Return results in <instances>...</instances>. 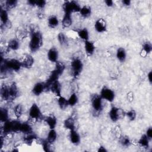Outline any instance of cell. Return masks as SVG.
Wrapping results in <instances>:
<instances>
[{
	"mask_svg": "<svg viewBox=\"0 0 152 152\" xmlns=\"http://www.w3.org/2000/svg\"><path fill=\"white\" fill-rule=\"evenodd\" d=\"M147 77H148V80H149V81L150 82V83H151V80H152V72H151V71H150V72H149V73L148 74V75H147Z\"/></svg>",
	"mask_w": 152,
	"mask_h": 152,
	"instance_id": "cell-49",
	"label": "cell"
},
{
	"mask_svg": "<svg viewBox=\"0 0 152 152\" xmlns=\"http://www.w3.org/2000/svg\"><path fill=\"white\" fill-rule=\"evenodd\" d=\"M28 115L32 119H39L42 116V113L39 107L35 103L33 104L30 107L28 112Z\"/></svg>",
	"mask_w": 152,
	"mask_h": 152,
	"instance_id": "cell-6",
	"label": "cell"
},
{
	"mask_svg": "<svg viewBox=\"0 0 152 152\" xmlns=\"http://www.w3.org/2000/svg\"><path fill=\"white\" fill-rule=\"evenodd\" d=\"M104 2L107 7H112L113 6V2L111 0H106L104 1Z\"/></svg>",
	"mask_w": 152,
	"mask_h": 152,
	"instance_id": "cell-45",
	"label": "cell"
},
{
	"mask_svg": "<svg viewBox=\"0 0 152 152\" xmlns=\"http://www.w3.org/2000/svg\"><path fill=\"white\" fill-rule=\"evenodd\" d=\"M98 151H100V152H106L107 150H106V148L103 147V146H100L99 149H98Z\"/></svg>",
	"mask_w": 152,
	"mask_h": 152,
	"instance_id": "cell-48",
	"label": "cell"
},
{
	"mask_svg": "<svg viewBox=\"0 0 152 152\" xmlns=\"http://www.w3.org/2000/svg\"><path fill=\"white\" fill-rule=\"evenodd\" d=\"M33 63H34V58L31 55H27L21 61L22 66L27 68H30L33 65Z\"/></svg>",
	"mask_w": 152,
	"mask_h": 152,
	"instance_id": "cell-14",
	"label": "cell"
},
{
	"mask_svg": "<svg viewBox=\"0 0 152 152\" xmlns=\"http://www.w3.org/2000/svg\"><path fill=\"white\" fill-rule=\"evenodd\" d=\"M109 115L110 119L112 121H113V122L117 121L119 119V116H120L119 109L116 107H112L109 111Z\"/></svg>",
	"mask_w": 152,
	"mask_h": 152,
	"instance_id": "cell-12",
	"label": "cell"
},
{
	"mask_svg": "<svg viewBox=\"0 0 152 152\" xmlns=\"http://www.w3.org/2000/svg\"><path fill=\"white\" fill-rule=\"evenodd\" d=\"M28 4L30 5H31V6H35V5H36V1H34V0H29V1H28Z\"/></svg>",
	"mask_w": 152,
	"mask_h": 152,
	"instance_id": "cell-47",
	"label": "cell"
},
{
	"mask_svg": "<svg viewBox=\"0 0 152 152\" xmlns=\"http://www.w3.org/2000/svg\"><path fill=\"white\" fill-rule=\"evenodd\" d=\"M95 30L99 33L104 32L106 30V24L104 20L102 18L98 19L94 24Z\"/></svg>",
	"mask_w": 152,
	"mask_h": 152,
	"instance_id": "cell-9",
	"label": "cell"
},
{
	"mask_svg": "<svg viewBox=\"0 0 152 152\" xmlns=\"http://www.w3.org/2000/svg\"><path fill=\"white\" fill-rule=\"evenodd\" d=\"M1 121L2 122H5L8 120V112L6 108H1L0 112Z\"/></svg>",
	"mask_w": 152,
	"mask_h": 152,
	"instance_id": "cell-31",
	"label": "cell"
},
{
	"mask_svg": "<svg viewBox=\"0 0 152 152\" xmlns=\"http://www.w3.org/2000/svg\"><path fill=\"white\" fill-rule=\"evenodd\" d=\"M58 103L59 107L62 109H65L69 104L68 102V99H65L64 97L59 96L58 99Z\"/></svg>",
	"mask_w": 152,
	"mask_h": 152,
	"instance_id": "cell-27",
	"label": "cell"
},
{
	"mask_svg": "<svg viewBox=\"0 0 152 152\" xmlns=\"http://www.w3.org/2000/svg\"><path fill=\"white\" fill-rule=\"evenodd\" d=\"M45 84L42 83H37L33 87L32 89L33 93L36 96H39L45 90Z\"/></svg>",
	"mask_w": 152,
	"mask_h": 152,
	"instance_id": "cell-11",
	"label": "cell"
},
{
	"mask_svg": "<svg viewBox=\"0 0 152 152\" xmlns=\"http://www.w3.org/2000/svg\"><path fill=\"white\" fill-rule=\"evenodd\" d=\"M92 107L94 110L100 112L102 109V99L100 96H95L91 100Z\"/></svg>",
	"mask_w": 152,
	"mask_h": 152,
	"instance_id": "cell-7",
	"label": "cell"
},
{
	"mask_svg": "<svg viewBox=\"0 0 152 152\" xmlns=\"http://www.w3.org/2000/svg\"><path fill=\"white\" fill-rule=\"evenodd\" d=\"M147 137L149 138V139H151V137H152V128L150 127L149 128L147 131H146V134Z\"/></svg>",
	"mask_w": 152,
	"mask_h": 152,
	"instance_id": "cell-44",
	"label": "cell"
},
{
	"mask_svg": "<svg viewBox=\"0 0 152 152\" xmlns=\"http://www.w3.org/2000/svg\"><path fill=\"white\" fill-rule=\"evenodd\" d=\"M53 94L58 96V97L61 96V87L58 80L52 83L48 88Z\"/></svg>",
	"mask_w": 152,
	"mask_h": 152,
	"instance_id": "cell-8",
	"label": "cell"
},
{
	"mask_svg": "<svg viewBox=\"0 0 152 152\" xmlns=\"http://www.w3.org/2000/svg\"><path fill=\"white\" fill-rule=\"evenodd\" d=\"M8 93H9V100H12L15 99L18 93L17 87L15 86V84L14 83L11 84L10 86L8 87Z\"/></svg>",
	"mask_w": 152,
	"mask_h": 152,
	"instance_id": "cell-16",
	"label": "cell"
},
{
	"mask_svg": "<svg viewBox=\"0 0 152 152\" xmlns=\"http://www.w3.org/2000/svg\"><path fill=\"white\" fill-rule=\"evenodd\" d=\"M25 137H24V143H26L27 145H31L32 144V142H33V141L36 139L37 137L36 135V134H34V133L31 132L29 134H25Z\"/></svg>",
	"mask_w": 152,
	"mask_h": 152,
	"instance_id": "cell-22",
	"label": "cell"
},
{
	"mask_svg": "<svg viewBox=\"0 0 152 152\" xmlns=\"http://www.w3.org/2000/svg\"><path fill=\"white\" fill-rule=\"evenodd\" d=\"M21 124V123L18 120L11 121V128H12V132L20 131Z\"/></svg>",
	"mask_w": 152,
	"mask_h": 152,
	"instance_id": "cell-35",
	"label": "cell"
},
{
	"mask_svg": "<svg viewBox=\"0 0 152 152\" xmlns=\"http://www.w3.org/2000/svg\"><path fill=\"white\" fill-rule=\"evenodd\" d=\"M69 138H70L71 142L75 145L79 144V142L80 141V135L75 129L71 131Z\"/></svg>",
	"mask_w": 152,
	"mask_h": 152,
	"instance_id": "cell-17",
	"label": "cell"
},
{
	"mask_svg": "<svg viewBox=\"0 0 152 152\" xmlns=\"http://www.w3.org/2000/svg\"><path fill=\"white\" fill-rule=\"evenodd\" d=\"M83 68V64L82 61L78 58H75L72 60L71 62V69L74 77H78L81 72Z\"/></svg>",
	"mask_w": 152,
	"mask_h": 152,
	"instance_id": "cell-4",
	"label": "cell"
},
{
	"mask_svg": "<svg viewBox=\"0 0 152 152\" xmlns=\"http://www.w3.org/2000/svg\"><path fill=\"white\" fill-rule=\"evenodd\" d=\"M1 97L5 100H9V93H8V88L7 86H4L1 87Z\"/></svg>",
	"mask_w": 152,
	"mask_h": 152,
	"instance_id": "cell-33",
	"label": "cell"
},
{
	"mask_svg": "<svg viewBox=\"0 0 152 152\" xmlns=\"http://www.w3.org/2000/svg\"><path fill=\"white\" fill-rule=\"evenodd\" d=\"M149 138L147 137L145 134L141 136L140 139L139 140L138 143L144 148H148L149 145Z\"/></svg>",
	"mask_w": 152,
	"mask_h": 152,
	"instance_id": "cell-30",
	"label": "cell"
},
{
	"mask_svg": "<svg viewBox=\"0 0 152 152\" xmlns=\"http://www.w3.org/2000/svg\"><path fill=\"white\" fill-rule=\"evenodd\" d=\"M78 35L81 39L85 41L88 40L89 34H88V31L86 28H83L80 30L78 31Z\"/></svg>",
	"mask_w": 152,
	"mask_h": 152,
	"instance_id": "cell-29",
	"label": "cell"
},
{
	"mask_svg": "<svg viewBox=\"0 0 152 152\" xmlns=\"http://www.w3.org/2000/svg\"><path fill=\"white\" fill-rule=\"evenodd\" d=\"M126 56V53L125 50L122 48H119L117 51H116V57L119 61L121 62H124L125 61Z\"/></svg>",
	"mask_w": 152,
	"mask_h": 152,
	"instance_id": "cell-24",
	"label": "cell"
},
{
	"mask_svg": "<svg viewBox=\"0 0 152 152\" xmlns=\"http://www.w3.org/2000/svg\"><path fill=\"white\" fill-rule=\"evenodd\" d=\"M126 116L129 120L134 121L136 118V113L134 110H131L126 113Z\"/></svg>",
	"mask_w": 152,
	"mask_h": 152,
	"instance_id": "cell-41",
	"label": "cell"
},
{
	"mask_svg": "<svg viewBox=\"0 0 152 152\" xmlns=\"http://www.w3.org/2000/svg\"><path fill=\"white\" fill-rule=\"evenodd\" d=\"M142 49L146 53H149L151 52L152 50V46L150 42H145L143 46H142Z\"/></svg>",
	"mask_w": 152,
	"mask_h": 152,
	"instance_id": "cell-40",
	"label": "cell"
},
{
	"mask_svg": "<svg viewBox=\"0 0 152 152\" xmlns=\"http://www.w3.org/2000/svg\"><path fill=\"white\" fill-rule=\"evenodd\" d=\"M0 18L2 24H7L8 21V14L5 9H1L0 11Z\"/></svg>",
	"mask_w": 152,
	"mask_h": 152,
	"instance_id": "cell-26",
	"label": "cell"
},
{
	"mask_svg": "<svg viewBox=\"0 0 152 152\" xmlns=\"http://www.w3.org/2000/svg\"><path fill=\"white\" fill-rule=\"evenodd\" d=\"M100 96L102 99L112 102L115 98V93L111 89L107 87H104L101 90Z\"/></svg>",
	"mask_w": 152,
	"mask_h": 152,
	"instance_id": "cell-5",
	"label": "cell"
},
{
	"mask_svg": "<svg viewBox=\"0 0 152 152\" xmlns=\"http://www.w3.org/2000/svg\"><path fill=\"white\" fill-rule=\"evenodd\" d=\"M42 45V36L41 33L38 31H33L31 34L29 48L31 52L37 51Z\"/></svg>",
	"mask_w": 152,
	"mask_h": 152,
	"instance_id": "cell-1",
	"label": "cell"
},
{
	"mask_svg": "<svg viewBox=\"0 0 152 152\" xmlns=\"http://www.w3.org/2000/svg\"><path fill=\"white\" fill-rule=\"evenodd\" d=\"M56 138H57V134L56 131L55 130V129H50L48 134L46 140L50 144H52L56 141Z\"/></svg>",
	"mask_w": 152,
	"mask_h": 152,
	"instance_id": "cell-20",
	"label": "cell"
},
{
	"mask_svg": "<svg viewBox=\"0 0 152 152\" xmlns=\"http://www.w3.org/2000/svg\"><path fill=\"white\" fill-rule=\"evenodd\" d=\"M122 2L125 6H129L131 4V1L129 0H124L122 1Z\"/></svg>",
	"mask_w": 152,
	"mask_h": 152,
	"instance_id": "cell-46",
	"label": "cell"
},
{
	"mask_svg": "<svg viewBox=\"0 0 152 152\" xmlns=\"http://www.w3.org/2000/svg\"><path fill=\"white\" fill-rule=\"evenodd\" d=\"M58 39L61 45H64L67 42L66 36L63 33H59L58 35Z\"/></svg>",
	"mask_w": 152,
	"mask_h": 152,
	"instance_id": "cell-36",
	"label": "cell"
},
{
	"mask_svg": "<svg viewBox=\"0 0 152 152\" xmlns=\"http://www.w3.org/2000/svg\"><path fill=\"white\" fill-rule=\"evenodd\" d=\"M45 121L50 129H55L57 124V120L54 116H49L45 119Z\"/></svg>",
	"mask_w": 152,
	"mask_h": 152,
	"instance_id": "cell-18",
	"label": "cell"
},
{
	"mask_svg": "<svg viewBox=\"0 0 152 152\" xmlns=\"http://www.w3.org/2000/svg\"><path fill=\"white\" fill-rule=\"evenodd\" d=\"M65 128L69 129L70 131L75 129V121L72 118H68L66 119L64 123Z\"/></svg>",
	"mask_w": 152,
	"mask_h": 152,
	"instance_id": "cell-23",
	"label": "cell"
},
{
	"mask_svg": "<svg viewBox=\"0 0 152 152\" xmlns=\"http://www.w3.org/2000/svg\"><path fill=\"white\" fill-rule=\"evenodd\" d=\"M81 7L76 1H67L64 5L65 13L71 14L75 12H80Z\"/></svg>",
	"mask_w": 152,
	"mask_h": 152,
	"instance_id": "cell-3",
	"label": "cell"
},
{
	"mask_svg": "<svg viewBox=\"0 0 152 152\" xmlns=\"http://www.w3.org/2000/svg\"><path fill=\"white\" fill-rule=\"evenodd\" d=\"M80 13L83 17H84V18L88 17L91 14V8L87 5H84L81 7V9L80 10Z\"/></svg>",
	"mask_w": 152,
	"mask_h": 152,
	"instance_id": "cell-21",
	"label": "cell"
},
{
	"mask_svg": "<svg viewBox=\"0 0 152 152\" xmlns=\"http://www.w3.org/2000/svg\"><path fill=\"white\" fill-rule=\"evenodd\" d=\"M121 144L124 147H128L131 144L129 138L126 136L122 137L121 138Z\"/></svg>",
	"mask_w": 152,
	"mask_h": 152,
	"instance_id": "cell-39",
	"label": "cell"
},
{
	"mask_svg": "<svg viewBox=\"0 0 152 152\" xmlns=\"http://www.w3.org/2000/svg\"><path fill=\"white\" fill-rule=\"evenodd\" d=\"M20 132H23L24 134H29L32 132V128L31 125L28 122H23L21 123L20 128Z\"/></svg>",
	"mask_w": 152,
	"mask_h": 152,
	"instance_id": "cell-19",
	"label": "cell"
},
{
	"mask_svg": "<svg viewBox=\"0 0 152 152\" xmlns=\"http://www.w3.org/2000/svg\"><path fill=\"white\" fill-rule=\"evenodd\" d=\"M85 50L87 54L89 56L92 55L95 50V46L94 43L89 40L85 41Z\"/></svg>",
	"mask_w": 152,
	"mask_h": 152,
	"instance_id": "cell-15",
	"label": "cell"
},
{
	"mask_svg": "<svg viewBox=\"0 0 152 152\" xmlns=\"http://www.w3.org/2000/svg\"><path fill=\"white\" fill-rule=\"evenodd\" d=\"M72 23L71 14L65 13L62 20V25L64 28L69 27Z\"/></svg>",
	"mask_w": 152,
	"mask_h": 152,
	"instance_id": "cell-13",
	"label": "cell"
},
{
	"mask_svg": "<svg viewBox=\"0 0 152 152\" xmlns=\"http://www.w3.org/2000/svg\"><path fill=\"white\" fill-rule=\"evenodd\" d=\"M17 1L16 0H8L5 2V7L7 9H11L17 5Z\"/></svg>",
	"mask_w": 152,
	"mask_h": 152,
	"instance_id": "cell-38",
	"label": "cell"
},
{
	"mask_svg": "<svg viewBox=\"0 0 152 152\" xmlns=\"http://www.w3.org/2000/svg\"><path fill=\"white\" fill-rule=\"evenodd\" d=\"M49 144L50 143L46 140L42 141V147L45 151H49Z\"/></svg>",
	"mask_w": 152,
	"mask_h": 152,
	"instance_id": "cell-42",
	"label": "cell"
},
{
	"mask_svg": "<svg viewBox=\"0 0 152 152\" xmlns=\"http://www.w3.org/2000/svg\"><path fill=\"white\" fill-rule=\"evenodd\" d=\"M23 111V106L20 104H18L15 105L14 107V113L17 118H19L22 115Z\"/></svg>",
	"mask_w": 152,
	"mask_h": 152,
	"instance_id": "cell-32",
	"label": "cell"
},
{
	"mask_svg": "<svg viewBox=\"0 0 152 152\" xmlns=\"http://www.w3.org/2000/svg\"><path fill=\"white\" fill-rule=\"evenodd\" d=\"M78 97L75 93H72L68 98V104L71 106H73L77 103Z\"/></svg>",
	"mask_w": 152,
	"mask_h": 152,
	"instance_id": "cell-34",
	"label": "cell"
},
{
	"mask_svg": "<svg viewBox=\"0 0 152 152\" xmlns=\"http://www.w3.org/2000/svg\"><path fill=\"white\" fill-rule=\"evenodd\" d=\"M1 64L4 65L8 70L18 71L22 67L21 62H20L15 59H5L1 62Z\"/></svg>",
	"mask_w": 152,
	"mask_h": 152,
	"instance_id": "cell-2",
	"label": "cell"
},
{
	"mask_svg": "<svg viewBox=\"0 0 152 152\" xmlns=\"http://www.w3.org/2000/svg\"><path fill=\"white\" fill-rule=\"evenodd\" d=\"M20 46V44L18 41L17 39H11L8 43V48H10V49L12 50H17L19 48Z\"/></svg>",
	"mask_w": 152,
	"mask_h": 152,
	"instance_id": "cell-28",
	"label": "cell"
},
{
	"mask_svg": "<svg viewBox=\"0 0 152 152\" xmlns=\"http://www.w3.org/2000/svg\"><path fill=\"white\" fill-rule=\"evenodd\" d=\"M48 58L52 62H56L58 58V51L55 48H50L48 52Z\"/></svg>",
	"mask_w": 152,
	"mask_h": 152,
	"instance_id": "cell-10",
	"label": "cell"
},
{
	"mask_svg": "<svg viewBox=\"0 0 152 152\" xmlns=\"http://www.w3.org/2000/svg\"><path fill=\"white\" fill-rule=\"evenodd\" d=\"M48 24L50 28L56 27L59 24V21L57 17L55 15L50 16L48 20Z\"/></svg>",
	"mask_w": 152,
	"mask_h": 152,
	"instance_id": "cell-25",
	"label": "cell"
},
{
	"mask_svg": "<svg viewBox=\"0 0 152 152\" xmlns=\"http://www.w3.org/2000/svg\"><path fill=\"white\" fill-rule=\"evenodd\" d=\"M46 5V1L44 0H38L36 1V6H37L39 8H43L45 7Z\"/></svg>",
	"mask_w": 152,
	"mask_h": 152,
	"instance_id": "cell-43",
	"label": "cell"
},
{
	"mask_svg": "<svg viewBox=\"0 0 152 152\" xmlns=\"http://www.w3.org/2000/svg\"><path fill=\"white\" fill-rule=\"evenodd\" d=\"M55 69H56L57 71H58L61 74H62L63 71L65 69V65L61 62H58L57 61L56 62V65H55Z\"/></svg>",
	"mask_w": 152,
	"mask_h": 152,
	"instance_id": "cell-37",
	"label": "cell"
}]
</instances>
